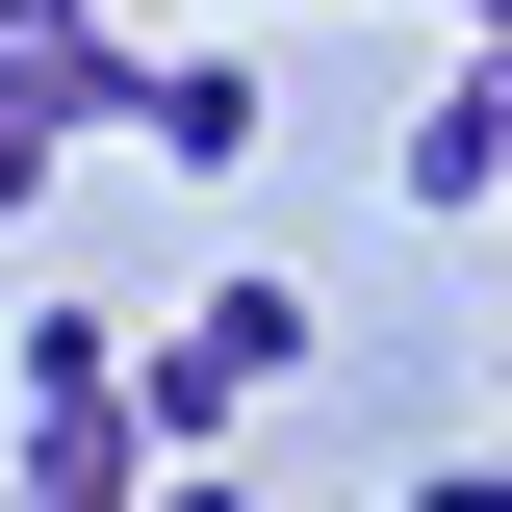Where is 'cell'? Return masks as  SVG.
Wrapping results in <instances>:
<instances>
[{
	"label": "cell",
	"mask_w": 512,
	"mask_h": 512,
	"mask_svg": "<svg viewBox=\"0 0 512 512\" xmlns=\"http://www.w3.org/2000/svg\"><path fill=\"white\" fill-rule=\"evenodd\" d=\"M410 26H461V0H410Z\"/></svg>",
	"instance_id": "10"
},
{
	"label": "cell",
	"mask_w": 512,
	"mask_h": 512,
	"mask_svg": "<svg viewBox=\"0 0 512 512\" xmlns=\"http://www.w3.org/2000/svg\"><path fill=\"white\" fill-rule=\"evenodd\" d=\"M410 512H512V461H436V487H410Z\"/></svg>",
	"instance_id": "8"
},
{
	"label": "cell",
	"mask_w": 512,
	"mask_h": 512,
	"mask_svg": "<svg viewBox=\"0 0 512 512\" xmlns=\"http://www.w3.org/2000/svg\"><path fill=\"white\" fill-rule=\"evenodd\" d=\"M384 180H410V205H512V77H487V52H461V77H436V103L384 128Z\"/></svg>",
	"instance_id": "4"
},
{
	"label": "cell",
	"mask_w": 512,
	"mask_h": 512,
	"mask_svg": "<svg viewBox=\"0 0 512 512\" xmlns=\"http://www.w3.org/2000/svg\"><path fill=\"white\" fill-rule=\"evenodd\" d=\"M0 512H154V436L128 410H0Z\"/></svg>",
	"instance_id": "3"
},
{
	"label": "cell",
	"mask_w": 512,
	"mask_h": 512,
	"mask_svg": "<svg viewBox=\"0 0 512 512\" xmlns=\"http://www.w3.org/2000/svg\"><path fill=\"white\" fill-rule=\"evenodd\" d=\"M0 410H128V333L103 308H26V333H0Z\"/></svg>",
	"instance_id": "6"
},
{
	"label": "cell",
	"mask_w": 512,
	"mask_h": 512,
	"mask_svg": "<svg viewBox=\"0 0 512 512\" xmlns=\"http://www.w3.org/2000/svg\"><path fill=\"white\" fill-rule=\"evenodd\" d=\"M128 154H180V180H231V154H256V52H231V26H205L180 77H128Z\"/></svg>",
	"instance_id": "5"
},
{
	"label": "cell",
	"mask_w": 512,
	"mask_h": 512,
	"mask_svg": "<svg viewBox=\"0 0 512 512\" xmlns=\"http://www.w3.org/2000/svg\"><path fill=\"white\" fill-rule=\"evenodd\" d=\"M256 384H308V282H205V333H128V436L205 461Z\"/></svg>",
	"instance_id": "1"
},
{
	"label": "cell",
	"mask_w": 512,
	"mask_h": 512,
	"mask_svg": "<svg viewBox=\"0 0 512 512\" xmlns=\"http://www.w3.org/2000/svg\"><path fill=\"white\" fill-rule=\"evenodd\" d=\"M154 512H256V487H231V461H154Z\"/></svg>",
	"instance_id": "7"
},
{
	"label": "cell",
	"mask_w": 512,
	"mask_h": 512,
	"mask_svg": "<svg viewBox=\"0 0 512 512\" xmlns=\"http://www.w3.org/2000/svg\"><path fill=\"white\" fill-rule=\"evenodd\" d=\"M103 128H128L103 26H0V180H52V154H103Z\"/></svg>",
	"instance_id": "2"
},
{
	"label": "cell",
	"mask_w": 512,
	"mask_h": 512,
	"mask_svg": "<svg viewBox=\"0 0 512 512\" xmlns=\"http://www.w3.org/2000/svg\"><path fill=\"white\" fill-rule=\"evenodd\" d=\"M487 461H512V333H487Z\"/></svg>",
	"instance_id": "9"
},
{
	"label": "cell",
	"mask_w": 512,
	"mask_h": 512,
	"mask_svg": "<svg viewBox=\"0 0 512 512\" xmlns=\"http://www.w3.org/2000/svg\"><path fill=\"white\" fill-rule=\"evenodd\" d=\"M0 205H26V180H0Z\"/></svg>",
	"instance_id": "12"
},
{
	"label": "cell",
	"mask_w": 512,
	"mask_h": 512,
	"mask_svg": "<svg viewBox=\"0 0 512 512\" xmlns=\"http://www.w3.org/2000/svg\"><path fill=\"white\" fill-rule=\"evenodd\" d=\"M205 26H256V0H205Z\"/></svg>",
	"instance_id": "11"
}]
</instances>
